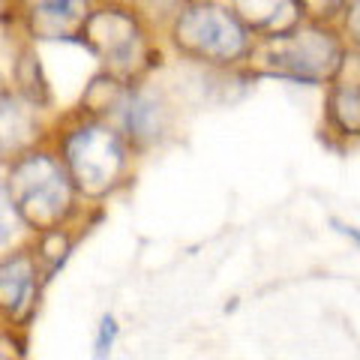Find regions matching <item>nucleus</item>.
I'll list each match as a JSON object with an SVG mask.
<instances>
[{
	"label": "nucleus",
	"mask_w": 360,
	"mask_h": 360,
	"mask_svg": "<svg viewBox=\"0 0 360 360\" xmlns=\"http://www.w3.org/2000/svg\"><path fill=\"white\" fill-rule=\"evenodd\" d=\"M49 144L66 165L84 205H103L127 186L139 156L115 123L78 108L51 129Z\"/></svg>",
	"instance_id": "f257e3e1"
},
{
	"label": "nucleus",
	"mask_w": 360,
	"mask_h": 360,
	"mask_svg": "<svg viewBox=\"0 0 360 360\" xmlns=\"http://www.w3.org/2000/svg\"><path fill=\"white\" fill-rule=\"evenodd\" d=\"M6 189L21 219L33 234L51 229H75L84 217V198L78 195L66 165L51 144H39L6 168Z\"/></svg>",
	"instance_id": "f03ea898"
},
{
	"label": "nucleus",
	"mask_w": 360,
	"mask_h": 360,
	"mask_svg": "<svg viewBox=\"0 0 360 360\" xmlns=\"http://www.w3.org/2000/svg\"><path fill=\"white\" fill-rule=\"evenodd\" d=\"M165 30L180 58L210 70H234L240 63H250L258 45L252 30L222 0H193Z\"/></svg>",
	"instance_id": "7ed1b4c3"
},
{
	"label": "nucleus",
	"mask_w": 360,
	"mask_h": 360,
	"mask_svg": "<svg viewBox=\"0 0 360 360\" xmlns=\"http://www.w3.org/2000/svg\"><path fill=\"white\" fill-rule=\"evenodd\" d=\"M82 45L103 72L120 82H144L162 58L153 27L129 4H96L82 30Z\"/></svg>",
	"instance_id": "20e7f679"
},
{
	"label": "nucleus",
	"mask_w": 360,
	"mask_h": 360,
	"mask_svg": "<svg viewBox=\"0 0 360 360\" xmlns=\"http://www.w3.org/2000/svg\"><path fill=\"white\" fill-rule=\"evenodd\" d=\"M345 63L342 42L336 33L321 27L319 21L300 25L291 33L274 39H262L252 51L250 66H255L267 78H283L295 84H321L340 75Z\"/></svg>",
	"instance_id": "39448f33"
},
{
	"label": "nucleus",
	"mask_w": 360,
	"mask_h": 360,
	"mask_svg": "<svg viewBox=\"0 0 360 360\" xmlns=\"http://www.w3.org/2000/svg\"><path fill=\"white\" fill-rule=\"evenodd\" d=\"M45 285L49 283L30 243L0 258V336L4 340L27 333L39 312Z\"/></svg>",
	"instance_id": "423d86ee"
},
{
	"label": "nucleus",
	"mask_w": 360,
	"mask_h": 360,
	"mask_svg": "<svg viewBox=\"0 0 360 360\" xmlns=\"http://www.w3.org/2000/svg\"><path fill=\"white\" fill-rule=\"evenodd\" d=\"M105 120L115 123L135 153H144L162 144L172 132V103L156 84L127 82Z\"/></svg>",
	"instance_id": "0eeeda50"
},
{
	"label": "nucleus",
	"mask_w": 360,
	"mask_h": 360,
	"mask_svg": "<svg viewBox=\"0 0 360 360\" xmlns=\"http://www.w3.org/2000/svg\"><path fill=\"white\" fill-rule=\"evenodd\" d=\"M96 0H9V13L30 45L78 42Z\"/></svg>",
	"instance_id": "6e6552de"
},
{
	"label": "nucleus",
	"mask_w": 360,
	"mask_h": 360,
	"mask_svg": "<svg viewBox=\"0 0 360 360\" xmlns=\"http://www.w3.org/2000/svg\"><path fill=\"white\" fill-rule=\"evenodd\" d=\"M39 144H49V129L39 120V111L9 87L0 96V165L9 168Z\"/></svg>",
	"instance_id": "1a4fd4ad"
},
{
	"label": "nucleus",
	"mask_w": 360,
	"mask_h": 360,
	"mask_svg": "<svg viewBox=\"0 0 360 360\" xmlns=\"http://www.w3.org/2000/svg\"><path fill=\"white\" fill-rule=\"evenodd\" d=\"M229 6L258 39L291 33L303 25V15H307L300 0H229Z\"/></svg>",
	"instance_id": "9d476101"
},
{
	"label": "nucleus",
	"mask_w": 360,
	"mask_h": 360,
	"mask_svg": "<svg viewBox=\"0 0 360 360\" xmlns=\"http://www.w3.org/2000/svg\"><path fill=\"white\" fill-rule=\"evenodd\" d=\"M13 90L37 111L51 108L54 94H51V82H49V75H45V66L39 60L37 45L25 42L18 49L15 63H13Z\"/></svg>",
	"instance_id": "9b49d317"
},
{
	"label": "nucleus",
	"mask_w": 360,
	"mask_h": 360,
	"mask_svg": "<svg viewBox=\"0 0 360 360\" xmlns=\"http://www.w3.org/2000/svg\"><path fill=\"white\" fill-rule=\"evenodd\" d=\"M328 117L342 135H360V78H340L328 94Z\"/></svg>",
	"instance_id": "f8f14e48"
},
{
	"label": "nucleus",
	"mask_w": 360,
	"mask_h": 360,
	"mask_svg": "<svg viewBox=\"0 0 360 360\" xmlns=\"http://www.w3.org/2000/svg\"><path fill=\"white\" fill-rule=\"evenodd\" d=\"M30 246H33V252H37L45 283H51L66 267V262H70V255L75 250V231L72 229H51V231L33 234Z\"/></svg>",
	"instance_id": "ddd939ff"
},
{
	"label": "nucleus",
	"mask_w": 360,
	"mask_h": 360,
	"mask_svg": "<svg viewBox=\"0 0 360 360\" xmlns=\"http://www.w3.org/2000/svg\"><path fill=\"white\" fill-rule=\"evenodd\" d=\"M30 240H33V231L21 219L15 201L6 189V180H0V258L18 250V246H27Z\"/></svg>",
	"instance_id": "4468645a"
},
{
	"label": "nucleus",
	"mask_w": 360,
	"mask_h": 360,
	"mask_svg": "<svg viewBox=\"0 0 360 360\" xmlns=\"http://www.w3.org/2000/svg\"><path fill=\"white\" fill-rule=\"evenodd\" d=\"M193 0H129V6L139 13L148 25H172V18L180 13L184 6H189Z\"/></svg>",
	"instance_id": "2eb2a0df"
},
{
	"label": "nucleus",
	"mask_w": 360,
	"mask_h": 360,
	"mask_svg": "<svg viewBox=\"0 0 360 360\" xmlns=\"http://www.w3.org/2000/svg\"><path fill=\"white\" fill-rule=\"evenodd\" d=\"M120 340V324L115 319V312H103V319L96 324V336H94V360H111Z\"/></svg>",
	"instance_id": "dca6fc26"
},
{
	"label": "nucleus",
	"mask_w": 360,
	"mask_h": 360,
	"mask_svg": "<svg viewBox=\"0 0 360 360\" xmlns=\"http://www.w3.org/2000/svg\"><path fill=\"white\" fill-rule=\"evenodd\" d=\"M348 0H300V6H303V13H307L312 21H330L333 15H340L342 9H345Z\"/></svg>",
	"instance_id": "f3484780"
},
{
	"label": "nucleus",
	"mask_w": 360,
	"mask_h": 360,
	"mask_svg": "<svg viewBox=\"0 0 360 360\" xmlns=\"http://www.w3.org/2000/svg\"><path fill=\"white\" fill-rule=\"evenodd\" d=\"M345 30L352 42L360 49V0H348L345 4Z\"/></svg>",
	"instance_id": "a211bd4d"
},
{
	"label": "nucleus",
	"mask_w": 360,
	"mask_h": 360,
	"mask_svg": "<svg viewBox=\"0 0 360 360\" xmlns=\"http://www.w3.org/2000/svg\"><path fill=\"white\" fill-rule=\"evenodd\" d=\"M330 225H333V229L336 231H340L342 234V238H348V240H352V243H357L360 246V229H354V225H348V222H342V219H330Z\"/></svg>",
	"instance_id": "6ab92c4d"
},
{
	"label": "nucleus",
	"mask_w": 360,
	"mask_h": 360,
	"mask_svg": "<svg viewBox=\"0 0 360 360\" xmlns=\"http://www.w3.org/2000/svg\"><path fill=\"white\" fill-rule=\"evenodd\" d=\"M0 360H25V357H21V352H13L9 345H0Z\"/></svg>",
	"instance_id": "aec40b11"
},
{
	"label": "nucleus",
	"mask_w": 360,
	"mask_h": 360,
	"mask_svg": "<svg viewBox=\"0 0 360 360\" xmlns=\"http://www.w3.org/2000/svg\"><path fill=\"white\" fill-rule=\"evenodd\" d=\"M6 90H9V84H6V78H4V72H0V96H4V94H6Z\"/></svg>",
	"instance_id": "412c9836"
},
{
	"label": "nucleus",
	"mask_w": 360,
	"mask_h": 360,
	"mask_svg": "<svg viewBox=\"0 0 360 360\" xmlns=\"http://www.w3.org/2000/svg\"><path fill=\"white\" fill-rule=\"evenodd\" d=\"M96 4H129V0H96Z\"/></svg>",
	"instance_id": "4be33fe9"
},
{
	"label": "nucleus",
	"mask_w": 360,
	"mask_h": 360,
	"mask_svg": "<svg viewBox=\"0 0 360 360\" xmlns=\"http://www.w3.org/2000/svg\"><path fill=\"white\" fill-rule=\"evenodd\" d=\"M0 340H4V336H0Z\"/></svg>",
	"instance_id": "5701e85b"
}]
</instances>
